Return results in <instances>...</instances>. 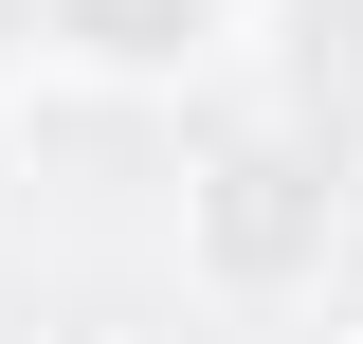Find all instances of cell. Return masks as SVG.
<instances>
[{
    "mask_svg": "<svg viewBox=\"0 0 363 344\" xmlns=\"http://www.w3.org/2000/svg\"><path fill=\"white\" fill-rule=\"evenodd\" d=\"M182 254L218 272V290H327V254H345V164H327L291 109L272 127H218V164L182 181Z\"/></svg>",
    "mask_w": 363,
    "mask_h": 344,
    "instance_id": "obj_1",
    "label": "cell"
},
{
    "mask_svg": "<svg viewBox=\"0 0 363 344\" xmlns=\"http://www.w3.org/2000/svg\"><path fill=\"white\" fill-rule=\"evenodd\" d=\"M291 127L363 181V0H291Z\"/></svg>",
    "mask_w": 363,
    "mask_h": 344,
    "instance_id": "obj_3",
    "label": "cell"
},
{
    "mask_svg": "<svg viewBox=\"0 0 363 344\" xmlns=\"http://www.w3.org/2000/svg\"><path fill=\"white\" fill-rule=\"evenodd\" d=\"M18 37H55L73 73H200L236 37V0H18Z\"/></svg>",
    "mask_w": 363,
    "mask_h": 344,
    "instance_id": "obj_2",
    "label": "cell"
}]
</instances>
